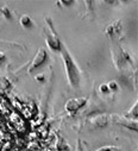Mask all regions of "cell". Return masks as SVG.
I'll return each mask as SVG.
<instances>
[{
	"mask_svg": "<svg viewBox=\"0 0 138 151\" xmlns=\"http://www.w3.org/2000/svg\"><path fill=\"white\" fill-rule=\"evenodd\" d=\"M0 12H1L3 17L6 18L7 20H12V12L10 10L9 6H3V7H0Z\"/></svg>",
	"mask_w": 138,
	"mask_h": 151,
	"instance_id": "obj_14",
	"label": "cell"
},
{
	"mask_svg": "<svg viewBox=\"0 0 138 151\" xmlns=\"http://www.w3.org/2000/svg\"><path fill=\"white\" fill-rule=\"evenodd\" d=\"M48 57H49V56H48L47 50H45L44 48H40L38 51L36 52V55L33 56L32 61H31L30 64H29L27 73H29V74H34V71L38 70L40 68H42V67L47 63Z\"/></svg>",
	"mask_w": 138,
	"mask_h": 151,
	"instance_id": "obj_4",
	"label": "cell"
},
{
	"mask_svg": "<svg viewBox=\"0 0 138 151\" xmlns=\"http://www.w3.org/2000/svg\"><path fill=\"white\" fill-rule=\"evenodd\" d=\"M60 4H62V5H64V6H70V5H73L74 3H73V1H61Z\"/></svg>",
	"mask_w": 138,
	"mask_h": 151,
	"instance_id": "obj_22",
	"label": "cell"
},
{
	"mask_svg": "<svg viewBox=\"0 0 138 151\" xmlns=\"http://www.w3.org/2000/svg\"><path fill=\"white\" fill-rule=\"evenodd\" d=\"M10 122H11V124L14 126V129L18 132H25L26 131V123H25L24 118L19 114V113H17V112L11 113Z\"/></svg>",
	"mask_w": 138,
	"mask_h": 151,
	"instance_id": "obj_8",
	"label": "cell"
},
{
	"mask_svg": "<svg viewBox=\"0 0 138 151\" xmlns=\"http://www.w3.org/2000/svg\"><path fill=\"white\" fill-rule=\"evenodd\" d=\"M45 26L43 27V36H44V40L45 43L48 45V48L52 51V52H60L62 49L63 43L61 42L60 37L54 27L52 20L50 17H45Z\"/></svg>",
	"mask_w": 138,
	"mask_h": 151,
	"instance_id": "obj_2",
	"label": "cell"
},
{
	"mask_svg": "<svg viewBox=\"0 0 138 151\" xmlns=\"http://www.w3.org/2000/svg\"><path fill=\"white\" fill-rule=\"evenodd\" d=\"M95 151H121V149L117 145H105V146L96 149Z\"/></svg>",
	"mask_w": 138,
	"mask_h": 151,
	"instance_id": "obj_15",
	"label": "cell"
},
{
	"mask_svg": "<svg viewBox=\"0 0 138 151\" xmlns=\"http://www.w3.org/2000/svg\"><path fill=\"white\" fill-rule=\"evenodd\" d=\"M99 92L102 93V94H105V95H107V94L111 93L110 89H109V87H107V83H101L99 86Z\"/></svg>",
	"mask_w": 138,
	"mask_h": 151,
	"instance_id": "obj_18",
	"label": "cell"
},
{
	"mask_svg": "<svg viewBox=\"0 0 138 151\" xmlns=\"http://www.w3.org/2000/svg\"><path fill=\"white\" fill-rule=\"evenodd\" d=\"M19 24L23 29H32L33 26V22H32V18L29 16V14H23L20 16L19 18Z\"/></svg>",
	"mask_w": 138,
	"mask_h": 151,
	"instance_id": "obj_11",
	"label": "cell"
},
{
	"mask_svg": "<svg viewBox=\"0 0 138 151\" xmlns=\"http://www.w3.org/2000/svg\"><path fill=\"white\" fill-rule=\"evenodd\" d=\"M11 88V82L6 76H0V91L6 92Z\"/></svg>",
	"mask_w": 138,
	"mask_h": 151,
	"instance_id": "obj_12",
	"label": "cell"
},
{
	"mask_svg": "<svg viewBox=\"0 0 138 151\" xmlns=\"http://www.w3.org/2000/svg\"><path fill=\"white\" fill-rule=\"evenodd\" d=\"M56 149L60 150V151H68V145L64 143V140L62 138H60L57 142H56Z\"/></svg>",
	"mask_w": 138,
	"mask_h": 151,
	"instance_id": "obj_16",
	"label": "cell"
},
{
	"mask_svg": "<svg viewBox=\"0 0 138 151\" xmlns=\"http://www.w3.org/2000/svg\"><path fill=\"white\" fill-rule=\"evenodd\" d=\"M43 151H49V150H43Z\"/></svg>",
	"mask_w": 138,
	"mask_h": 151,
	"instance_id": "obj_24",
	"label": "cell"
},
{
	"mask_svg": "<svg viewBox=\"0 0 138 151\" xmlns=\"http://www.w3.org/2000/svg\"><path fill=\"white\" fill-rule=\"evenodd\" d=\"M107 87H109V89H110L111 93H116V92H118V89H119V86H118L117 81H114V80L110 81V82L107 83Z\"/></svg>",
	"mask_w": 138,
	"mask_h": 151,
	"instance_id": "obj_17",
	"label": "cell"
},
{
	"mask_svg": "<svg viewBox=\"0 0 138 151\" xmlns=\"http://www.w3.org/2000/svg\"><path fill=\"white\" fill-rule=\"evenodd\" d=\"M112 57H113V63L118 70H125L127 67L133 65V60L131 55L118 44L117 41H113L112 44Z\"/></svg>",
	"mask_w": 138,
	"mask_h": 151,
	"instance_id": "obj_3",
	"label": "cell"
},
{
	"mask_svg": "<svg viewBox=\"0 0 138 151\" xmlns=\"http://www.w3.org/2000/svg\"><path fill=\"white\" fill-rule=\"evenodd\" d=\"M88 99L85 98V96H79V98H72L67 100L65 105H64V108L67 112L69 113H75L78 111H80L83 106H86Z\"/></svg>",
	"mask_w": 138,
	"mask_h": 151,
	"instance_id": "obj_5",
	"label": "cell"
},
{
	"mask_svg": "<svg viewBox=\"0 0 138 151\" xmlns=\"http://www.w3.org/2000/svg\"><path fill=\"white\" fill-rule=\"evenodd\" d=\"M137 114H138V104H137V101H134V104L131 106V108L125 113L123 117H125L127 119H131V120H137Z\"/></svg>",
	"mask_w": 138,
	"mask_h": 151,
	"instance_id": "obj_10",
	"label": "cell"
},
{
	"mask_svg": "<svg viewBox=\"0 0 138 151\" xmlns=\"http://www.w3.org/2000/svg\"><path fill=\"white\" fill-rule=\"evenodd\" d=\"M60 52H61V57H62V62H63V67H64V71H65V78H67L69 86L72 88H79L81 75H80L78 64L73 60L72 55L69 54V51L64 44L62 45V49Z\"/></svg>",
	"mask_w": 138,
	"mask_h": 151,
	"instance_id": "obj_1",
	"label": "cell"
},
{
	"mask_svg": "<svg viewBox=\"0 0 138 151\" xmlns=\"http://www.w3.org/2000/svg\"><path fill=\"white\" fill-rule=\"evenodd\" d=\"M123 31V24L120 19H117L112 23H110L105 29V35L111 38L112 41H117V38L121 35Z\"/></svg>",
	"mask_w": 138,
	"mask_h": 151,
	"instance_id": "obj_6",
	"label": "cell"
},
{
	"mask_svg": "<svg viewBox=\"0 0 138 151\" xmlns=\"http://www.w3.org/2000/svg\"><path fill=\"white\" fill-rule=\"evenodd\" d=\"M5 61H6V56H5V55H4L1 51H0V65H1V64H3Z\"/></svg>",
	"mask_w": 138,
	"mask_h": 151,
	"instance_id": "obj_21",
	"label": "cell"
},
{
	"mask_svg": "<svg viewBox=\"0 0 138 151\" xmlns=\"http://www.w3.org/2000/svg\"><path fill=\"white\" fill-rule=\"evenodd\" d=\"M34 79H36V81H38V82H44L45 76H44L43 74H38V75H36V76H34Z\"/></svg>",
	"mask_w": 138,
	"mask_h": 151,
	"instance_id": "obj_19",
	"label": "cell"
},
{
	"mask_svg": "<svg viewBox=\"0 0 138 151\" xmlns=\"http://www.w3.org/2000/svg\"><path fill=\"white\" fill-rule=\"evenodd\" d=\"M76 151H83V146H82V142L81 139L79 138L78 142H76Z\"/></svg>",
	"mask_w": 138,
	"mask_h": 151,
	"instance_id": "obj_20",
	"label": "cell"
},
{
	"mask_svg": "<svg viewBox=\"0 0 138 151\" xmlns=\"http://www.w3.org/2000/svg\"><path fill=\"white\" fill-rule=\"evenodd\" d=\"M111 120L118 125H121V126H125L130 130H133V131H137V120H131V119H127L123 116H110Z\"/></svg>",
	"mask_w": 138,
	"mask_h": 151,
	"instance_id": "obj_7",
	"label": "cell"
},
{
	"mask_svg": "<svg viewBox=\"0 0 138 151\" xmlns=\"http://www.w3.org/2000/svg\"><path fill=\"white\" fill-rule=\"evenodd\" d=\"M0 43H5V44H12V45H19L18 43H14V42H6V41H1V40H0Z\"/></svg>",
	"mask_w": 138,
	"mask_h": 151,
	"instance_id": "obj_23",
	"label": "cell"
},
{
	"mask_svg": "<svg viewBox=\"0 0 138 151\" xmlns=\"http://www.w3.org/2000/svg\"><path fill=\"white\" fill-rule=\"evenodd\" d=\"M26 151H43V147L38 144V142H30L26 146Z\"/></svg>",
	"mask_w": 138,
	"mask_h": 151,
	"instance_id": "obj_13",
	"label": "cell"
},
{
	"mask_svg": "<svg viewBox=\"0 0 138 151\" xmlns=\"http://www.w3.org/2000/svg\"><path fill=\"white\" fill-rule=\"evenodd\" d=\"M111 122V118L109 114H99L96 117H93L91 119V123L95 126V127H102V126H106L109 123Z\"/></svg>",
	"mask_w": 138,
	"mask_h": 151,
	"instance_id": "obj_9",
	"label": "cell"
}]
</instances>
